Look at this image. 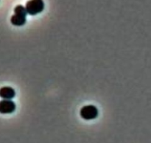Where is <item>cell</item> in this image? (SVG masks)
Returning a JSON list of instances; mask_svg holds the SVG:
<instances>
[{"label":"cell","instance_id":"obj_3","mask_svg":"<svg viewBox=\"0 0 151 143\" xmlns=\"http://www.w3.org/2000/svg\"><path fill=\"white\" fill-rule=\"evenodd\" d=\"M16 104L11 100H3L0 101V113L11 114L16 110Z\"/></svg>","mask_w":151,"mask_h":143},{"label":"cell","instance_id":"obj_2","mask_svg":"<svg viewBox=\"0 0 151 143\" xmlns=\"http://www.w3.org/2000/svg\"><path fill=\"white\" fill-rule=\"evenodd\" d=\"M80 114L83 119L86 120H90V119H96L98 116L99 111L96 106L93 105H88V106H83L81 109Z\"/></svg>","mask_w":151,"mask_h":143},{"label":"cell","instance_id":"obj_4","mask_svg":"<svg viewBox=\"0 0 151 143\" xmlns=\"http://www.w3.org/2000/svg\"><path fill=\"white\" fill-rule=\"evenodd\" d=\"M16 95V91L10 86H4L0 88V97L4 100H11Z\"/></svg>","mask_w":151,"mask_h":143},{"label":"cell","instance_id":"obj_1","mask_svg":"<svg viewBox=\"0 0 151 143\" xmlns=\"http://www.w3.org/2000/svg\"><path fill=\"white\" fill-rule=\"evenodd\" d=\"M27 14L35 16L41 13L44 9V2L43 0H29L25 6Z\"/></svg>","mask_w":151,"mask_h":143},{"label":"cell","instance_id":"obj_6","mask_svg":"<svg viewBox=\"0 0 151 143\" xmlns=\"http://www.w3.org/2000/svg\"><path fill=\"white\" fill-rule=\"evenodd\" d=\"M14 13L15 14L22 15V16H27V12L25 7L21 5V4L17 5L16 7H15Z\"/></svg>","mask_w":151,"mask_h":143},{"label":"cell","instance_id":"obj_5","mask_svg":"<svg viewBox=\"0 0 151 143\" xmlns=\"http://www.w3.org/2000/svg\"><path fill=\"white\" fill-rule=\"evenodd\" d=\"M10 22L15 26H22L26 23V16L22 15L14 14L10 19Z\"/></svg>","mask_w":151,"mask_h":143}]
</instances>
